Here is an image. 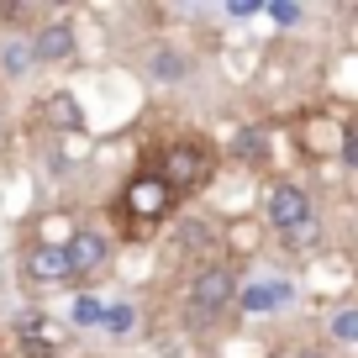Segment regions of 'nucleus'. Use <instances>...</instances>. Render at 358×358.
I'll return each instance as SVG.
<instances>
[{"label":"nucleus","instance_id":"f257e3e1","mask_svg":"<svg viewBox=\"0 0 358 358\" xmlns=\"http://www.w3.org/2000/svg\"><path fill=\"white\" fill-rule=\"evenodd\" d=\"M169 190H201L206 179H211V153L201 143H174L164 153V174H158Z\"/></svg>","mask_w":358,"mask_h":358},{"label":"nucleus","instance_id":"f03ea898","mask_svg":"<svg viewBox=\"0 0 358 358\" xmlns=\"http://www.w3.org/2000/svg\"><path fill=\"white\" fill-rule=\"evenodd\" d=\"M232 290H237V280H232V268H227V264L201 268V274L190 280V316H195V322H211V316L232 301Z\"/></svg>","mask_w":358,"mask_h":358},{"label":"nucleus","instance_id":"7ed1b4c3","mask_svg":"<svg viewBox=\"0 0 358 358\" xmlns=\"http://www.w3.org/2000/svg\"><path fill=\"white\" fill-rule=\"evenodd\" d=\"M127 211L143 216V222H164V216L174 211V190H169L158 174H137L132 185H127Z\"/></svg>","mask_w":358,"mask_h":358},{"label":"nucleus","instance_id":"20e7f679","mask_svg":"<svg viewBox=\"0 0 358 358\" xmlns=\"http://www.w3.org/2000/svg\"><path fill=\"white\" fill-rule=\"evenodd\" d=\"M264 216L268 227H280V232H301L306 222H311V201H306L301 185H274L264 201Z\"/></svg>","mask_w":358,"mask_h":358},{"label":"nucleus","instance_id":"39448f33","mask_svg":"<svg viewBox=\"0 0 358 358\" xmlns=\"http://www.w3.org/2000/svg\"><path fill=\"white\" fill-rule=\"evenodd\" d=\"M290 295H295L290 280H258V285H248V290L237 295V306H243V311H253V316H264V311L290 306Z\"/></svg>","mask_w":358,"mask_h":358},{"label":"nucleus","instance_id":"423d86ee","mask_svg":"<svg viewBox=\"0 0 358 358\" xmlns=\"http://www.w3.org/2000/svg\"><path fill=\"white\" fill-rule=\"evenodd\" d=\"M27 274L32 280H74L69 274V253H64V243H37L32 253H27Z\"/></svg>","mask_w":358,"mask_h":358},{"label":"nucleus","instance_id":"0eeeda50","mask_svg":"<svg viewBox=\"0 0 358 358\" xmlns=\"http://www.w3.org/2000/svg\"><path fill=\"white\" fill-rule=\"evenodd\" d=\"M32 58H43V64H64L69 53H74V27L69 22H53V27H43L37 32V43L27 48Z\"/></svg>","mask_w":358,"mask_h":358},{"label":"nucleus","instance_id":"6e6552de","mask_svg":"<svg viewBox=\"0 0 358 358\" xmlns=\"http://www.w3.org/2000/svg\"><path fill=\"white\" fill-rule=\"evenodd\" d=\"M64 253H69V274H85V268H95L106 258V237L101 232H74L64 243Z\"/></svg>","mask_w":358,"mask_h":358},{"label":"nucleus","instance_id":"1a4fd4ad","mask_svg":"<svg viewBox=\"0 0 358 358\" xmlns=\"http://www.w3.org/2000/svg\"><path fill=\"white\" fill-rule=\"evenodd\" d=\"M58 343H64V332H58L53 322H43V316H27V322H22V348L32 358H48Z\"/></svg>","mask_w":358,"mask_h":358},{"label":"nucleus","instance_id":"9d476101","mask_svg":"<svg viewBox=\"0 0 358 358\" xmlns=\"http://www.w3.org/2000/svg\"><path fill=\"white\" fill-rule=\"evenodd\" d=\"M185 69H190V64H185L179 53H153V79H179Z\"/></svg>","mask_w":358,"mask_h":358},{"label":"nucleus","instance_id":"9b49d317","mask_svg":"<svg viewBox=\"0 0 358 358\" xmlns=\"http://www.w3.org/2000/svg\"><path fill=\"white\" fill-rule=\"evenodd\" d=\"M332 337H337V343H353V337H358V311H337Z\"/></svg>","mask_w":358,"mask_h":358},{"label":"nucleus","instance_id":"f8f14e48","mask_svg":"<svg viewBox=\"0 0 358 358\" xmlns=\"http://www.w3.org/2000/svg\"><path fill=\"white\" fill-rule=\"evenodd\" d=\"M232 153H243V158H258L264 153V137L253 132V127H248V132H237V143H232Z\"/></svg>","mask_w":358,"mask_h":358},{"label":"nucleus","instance_id":"ddd939ff","mask_svg":"<svg viewBox=\"0 0 358 358\" xmlns=\"http://www.w3.org/2000/svg\"><path fill=\"white\" fill-rule=\"evenodd\" d=\"M264 11L274 16L280 27H295V22H301V6H290V0H274V6H264Z\"/></svg>","mask_w":358,"mask_h":358},{"label":"nucleus","instance_id":"4468645a","mask_svg":"<svg viewBox=\"0 0 358 358\" xmlns=\"http://www.w3.org/2000/svg\"><path fill=\"white\" fill-rule=\"evenodd\" d=\"M101 322L111 327V332H127V327H132V311H127V306H111V311H101Z\"/></svg>","mask_w":358,"mask_h":358},{"label":"nucleus","instance_id":"2eb2a0df","mask_svg":"<svg viewBox=\"0 0 358 358\" xmlns=\"http://www.w3.org/2000/svg\"><path fill=\"white\" fill-rule=\"evenodd\" d=\"M27 64H32V53H27L22 43H11V48H6V69H11V74H22Z\"/></svg>","mask_w":358,"mask_h":358},{"label":"nucleus","instance_id":"dca6fc26","mask_svg":"<svg viewBox=\"0 0 358 358\" xmlns=\"http://www.w3.org/2000/svg\"><path fill=\"white\" fill-rule=\"evenodd\" d=\"M101 311H106L101 301H79V306H74V322H85V327H90V322H101Z\"/></svg>","mask_w":358,"mask_h":358},{"label":"nucleus","instance_id":"f3484780","mask_svg":"<svg viewBox=\"0 0 358 358\" xmlns=\"http://www.w3.org/2000/svg\"><path fill=\"white\" fill-rule=\"evenodd\" d=\"M227 11L232 16H253V11H264V6H258V0H237V6H227Z\"/></svg>","mask_w":358,"mask_h":358}]
</instances>
